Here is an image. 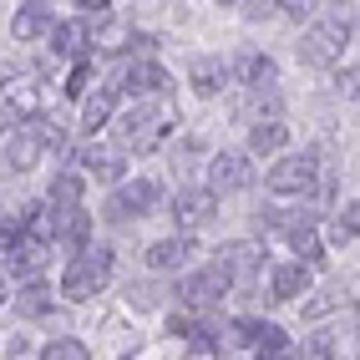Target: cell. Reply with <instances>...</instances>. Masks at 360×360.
Wrapping results in <instances>:
<instances>
[{
  "label": "cell",
  "mask_w": 360,
  "mask_h": 360,
  "mask_svg": "<svg viewBox=\"0 0 360 360\" xmlns=\"http://www.w3.org/2000/svg\"><path fill=\"white\" fill-rule=\"evenodd\" d=\"M345 46H350V20L335 15V11H325V15L309 20V31L300 41V61L304 66H335V61L345 56Z\"/></svg>",
  "instance_id": "1"
},
{
  "label": "cell",
  "mask_w": 360,
  "mask_h": 360,
  "mask_svg": "<svg viewBox=\"0 0 360 360\" xmlns=\"http://www.w3.org/2000/svg\"><path fill=\"white\" fill-rule=\"evenodd\" d=\"M264 188H269L274 203H309L320 188V167H315V158H279L264 173Z\"/></svg>",
  "instance_id": "2"
},
{
  "label": "cell",
  "mask_w": 360,
  "mask_h": 360,
  "mask_svg": "<svg viewBox=\"0 0 360 360\" xmlns=\"http://www.w3.org/2000/svg\"><path fill=\"white\" fill-rule=\"evenodd\" d=\"M112 279V254L107 249H86L61 269V295L71 304H86L91 295H102V284Z\"/></svg>",
  "instance_id": "3"
},
{
  "label": "cell",
  "mask_w": 360,
  "mask_h": 360,
  "mask_svg": "<svg viewBox=\"0 0 360 360\" xmlns=\"http://www.w3.org/2000/svg\"><path fill=\"white\" fill-rule=\"evenodd\" d=\"M167 107H132L117 117V137H122V153H153L162 132H167Z\"/></svg>",
  "instance_id": "4"
},
{
  "label": "cell",
  "mask_w": 360,
  "mask_h": 360,
  "mask_svg": "<svg viewBox=\"0 0 360 360\" xmlns=\"http://www.w3.org/2000/svg\"><path fill=\"white\" fill-rule=\"evenodd\" d=\"M229 284H233V279L219 269V264H208V269H198V274H183L173 295H178L183 309H208V304H219V300L229 295Z\"/></svg>",
  "instance_id": "5"
},
{
  "label": "cell",
  "mask_w": 360,
  "mask_h": 360,
  "mask_svg": "<svg viewBox=\"0 0 360 360\" xmlns=\"http://www.w3.org/2000/svg\"><path fill=\"white\" fill-rule=\"evenodd\" d=\"M254 183V158L249 153H219L208 162V193L219 198V193H238V188H249Z\"/></svg>",
  "instance_id": "6"
},
{
  "label": "cell",
  "mask_w": 360,
  "mask_h": 360,
  "mask_svg": "<svg viewBox=\"0 0 360 360\" xmlns=\"http://www.w3.org/2000/svg\"><path fill=\"white\" fill-rule=\"evenodd\" d=\"M153 203H158V183H153V178H127V183L112 193V203H107V219L127 224V219H137V213H148Z\"/></svg>",
  "instance_id": "7"
},
{
  "label": "cell",
  "mask_w": 360,
  "mask_h": 360,
  "mask_svg": "<svg viewBox=\"0 0 360 360\" xmlns=\"http://www.w3.org/2000/svg\"><path fill=\"white\" fill-rule=\"evenodd\" d=\"M122 91L137 97V107H142V102H153V97H167V91H173V77H167L158 61H132L127 77H122Z\"/></svg>",
  "instance_id": "8"
},
{
  "label": "cell",
  "mask_w": 360,
  "mask_h": 360,
  "mask_svg": "<svg viewBox=\"0 0 360 360\" xmlns=\"http://www.w3.org/2000/svg\"><path fill=\"white\" fill-rule=\"evenodd\" d=\"M41 153H46V127L26 122L20 132H11V142H6V173H31V167L41 162Z\"/></svg>",
  "instance_id": "9"
},
{
  "label": "cell",
  "mask_w": 360,
  "mask_h": 360,
  "mask_svg": "<svg viewBox=\"0 0 360 360\" xmlns=\"http://www.w3.org/2000/svg\"><path fill=\"white\" fill-rule=\"evenodd\" d=\"M51 264V244H36V238H20V244L6 254V274L20 279V284H36Z\"/></svg>",
  "instance_id": "10"
},
{
  "label": "cell",
  "mask_w": 360,
  "mask_h": 360,
  "mask_svg": "<svg viewBox=\"0 0 360 360\" xmlns=\"http://www.w3.org/2000/svg\"><path fill=\"white\" fill-rule=\"evenodd\" d=\"M213 213H219V198L208 193V188H183V193L173 198V219H178V233L188 229H203Z\"/></svg>",
  "instance_id": "11"
},
{
  "label": "cell",
  "mask_w": 360,
  "mask_h": 360,
  "mask_svg": "<svg viewBox=\"0 0 360 360\" xmlns=\"http://www.w3.org/2000/svg\"><path fill=\"white\" fill-rule=\"evenodd\" d=\"M51 51L82 66L86 51H91V26H86L82 15H71V20H61V26H51Z\"/></svg>",
  "instance_id": "12"
},
{
  "label": "cell",
  "mask_w": 360,
  "mask_h": 360,
  "mask_svg": "<svg viewBox=\"0 0 360 360\" xmlns=\"http://www.w3.org/2000/svg\"><path fill=\"white\" fill-rule=\"evenodd\" d=\"M198 254V244H193V233H173V238H158V244L142 254V264H148V269H183L188 259Z\"/></svg>",
  "instance_id": "13"
},
{
  "label": "cell",
  "mask_w": 360,
  "mask_h": 360,
  "mask_svg": "<svg viewBox=\"0 0 360 360\" xmlns=\"http://www.w3.org/2000/svg\"><path fill=\"white\" fill-rule=\"evenodd\" d=\"M213 264H219V269H224L229 279H249V274H259L264 254H259V244H249V238H238V244H224Z\"/></svg>",
  "instance_id": "14"
},
{
  "label": "cell",
  "mask_w": 360,
  "mask_h": 360,
  "mask_svg": "<svg viewBox=\"0 0 360 360\" xmlns=\"http://www.w3.org/2000/svg\"><path fill=\"white\" fill-rule=\"evenodd\" d=\"M224 77H229V66H224V56H193L188 61V86L198 91V97H219L224 91Z\"/></svg>",
  "instance_id": "15"
},
{
  "label": "cell",
  "mask_w": 360,
  "mask_h": 360,
  "mask_svg": "<svg viewBox=\"0 0 360 360\" xmlns=\"http://www.w3.org/2000/svg\"><path fill=\"white\" fill-rule=\"evenodd\" d=\"M51 213H56V208H51ZM56 238H61V249H71V259L86 254V244H91V213H82V208L56 213Z\"/></svg>",
  "instance_id": "16"
},
{
  "label": "cell",
  "mask_w": 360,
  "mask_h": 360,
  "mask_svg": "<svg viewBox=\"0 0 360 360\" xmlns=\"http://www.w3.org/2000/svg\"><path fill=\"white\" fill-rule=\"evenodd\" d=\"M279 91L274 86H254L244 102H238V117H244V122H254V127H264V122H279Z\"/></svg>",
  "instance_id": "17"
},
{
  "label": "cell",
  "mask_w": 360,
  "mask_h": 360,
  "mask_svg": "<svg viewBox=\"0 0 360 360\" xmlns=\"http://www.w3.org/2000/svg\"><path fill=\"white\" fill-rule=\"evenodd\" d=\"M269 295H274V300H300V295H309V269H304L300 259H295V264H274Z\"/></svg>",
  "instance_id": "18"
},
{
  "label": "cell",
  "mask_w": 360,
  "mask_h": 360,
  "mask_svg": "<svg viewBox=\"0 0 360 360\" xmlns=\"http://www.w3.org/2000/svg\"><path fill=\"white\" fill-rule=\"evenodd\" d=\"M112 117H117V91H107V86L86 91V102H82V132H102Z\"/></svg>",
  "instance_id": "19"
},
{
  "label": "cell",
  "mask_w": 360,
  "mask_h": 360,
  "mask_svg": "<svg viewBox=\"0 0 360 360\" xmlns=\"http://www.w3.org/2000/svg\"><path fill=\"white\" fill-rule=\"evenodd\" d=\"M56 20H51V6H20L15 15H11V36L15 41H36V36H46Z\"/></svg>",
  "instance_id": "20"
},
{
  "label": "cell",
  "mask_w": 360,
  "mask_h": 360,
  "mask_svg": "<svg viewBox=\"0 0 360 360\" xmlns=\"http://www.w3.org/2000/svg\"><path fill=\"white\" fill-rule=\"evenodd\" d=\"M233 77L244 82L249 91L254 86H274V56H264V51H244L233 61Z\"/></svg>",
  "instance_id": "21"
},
{
  "label": "cell",
  "mask_w": 360,
  "mask_h": 360,
  "mask_svg": "<svg viewBox=\"0 0 360 360\" xmlns=\"http://www.w3.org/2000/svg\"><path fill=\"white\" fill-rule=\"evenodd\" d=\"M82 173H56L51 178V188H46V198H51V208L56 213H66V208H82Z\"/></svg>",
  "instance_id": "22"
},
{
  "label": "cell",
  "mask_w": 360,
  "mask_h": 360,
  "mask_svg": "<svg viewBox=\"0 0 360 360\" xmlns=\"http://www.w3.org/2000/svg\"><path fill=\"white\" fill-rule=\"evenodd\" d=\"M82 162H86V173H91V178H102V183H122V153H112V148H86Z\"/></svg>",
  "instance_id": "23"
},
{
  "label": "cell",
  "mask_w": 360,
  "mask_h": 360,
  "mask_svg": "<svg viewBox=\"0 0 360 360\" xmlns=\"http://www.w3.org/2000/svg\"><path fill=\"white\" fill-rule=\"evenodd\" d=\"M284 142H290V127L284 122H264L249 132V158H264V153H279Z\"/></svg>",
  "instance_id": "24"
},
{
  "label": "cell",
  "mask_w": 360,
  "mask_h": 360,
  "mask_svg": "<svg viewBox=\"0 0 360 360\" xmlns=\"http://www.w3.org/2000/svg\"><path fill=\"white\" fill-rule=\"evenodd\" d=\"M290 244H295V254H304V259H300L304 269H309V264H320V259H325V244H320V233L309 229V224H304V229H290Z\"/></svg>",
  "instance_id": "25"
},
{
  "label": "cell",
  "mask_w": 360,
  "mask_h": 360,
  "mask_svg": "<svg viewBox=\"0 0 360 360\" xmlns=\"http://www.w3.org/2000/svg\"><path fill=\"white\" fill-rule=\"evenodd\" d=\"M51 304H56V300H51V284H46V279H36V284L20 290V315H46Z\"/></svg>",
  "instance_id": "26"
},
{
  "label": "cell",
  "mask_w": 360,
  "mask_h": 360,
  "mask_svg": "<svg viewBox=\"0 0 360 360\" xmlns=\"http://www.w3.org/2000/svg\"><path fill=\"white\" fill-rule=\"evenodd\" d=\"M36 91H41L36 82H31V86H11V91H6V102H0V107H6L11 117H31V112L41 107V97H36Z\"/></svg>",
  "instance_id": "27"
},
{
  "label": "cell",
  "mask_w": 360,
  "mask_h": 360,
  "mask_svg": "<svg viewBox=\"0 0 360 360\" xmlns=\"http://www.w3.org/2000/svg\"><path fill=\"white\" fill-rule=\"evenodd\" d=\"M254 355H259V360H279V355H284V330L259 320V340H254Z\"/></svg>",
  "instance_id": "28"
},
{
  "label": "cell",
  "mask_w": 360,
  "mask_h": 360,
  "mask_svg": "<svg viewBox=\"0 0 360 360\" xmlns=\"http://www.w3.org/2000/svg\"><path fill=\"white\" fill-rule=\"evenodd\" d=\"M335 309H345V295H340V290L304 300V304H300V315H304V320H325V315H335Z\"/></svg>",
  "instance_id": "29"
},
{
  "label": "cell",
  "mask_w": 360,
  "mask_h": 360,
  "mask_svg": "<svg viewBox=\"0 0 360 360\" xmlns=\"http://www.w3.org/2000/svg\"><path fill=\"white\" fill-rule=\"evenodd\" d=\"M41 360H91V355H86V345H82V340L61 335V340H51V345L41 350Z\"/></svg>",
  "instance_id": "30"
},
{
  "label": "cell",
  "mask_w": 360,
  "mask_h": 360,
  "mask_svg": "<svg viewBox=\"0 0 360 360\" xmlns=\"http://www.w3.org/2000/svg\"><path fill=\"white\" fill-rule=\"evenodd\" d=\"M20 213H0V254H11L15 244H20Z\"/></svg>",
  "instance_id": "31"
},
{
  "label": "cell",
  "mask_w": 360,
  "mask_h": 360,
  "mask_svg": "<svg viewBox=\"0 0 360 360\" xmlns=\"http://www.w3.org/2000/svg\"><path fill=\"white\" fill-rule=\"evenodd\" d=\"M335 233H340V238H355V233H360V198L340 208V219H335Z\"/></svg>",
  "instance_id": "32"
},
{
  "label": "cell",
  "mask_w": 360,
  "mask_h": 360,
  "mask_svg": "<svg viewBox=\"0 0 360 360\" xmlns=\"http://www.w3.org/2000/svg\"><path fill=\"white\" fill-rule=\"evenodd\" d=\"M91 82V66L82 61V66H71V77H66V97H82V86Z\"/></svg>",
  "instance_id": "33"
},
{
  "label": "cell",
  "mask_w": 360,
  "mask_h": 360,
  "mask_svg": "<svg viewBox=\"0 0 360 360\" xmlns=\"http://www.w3.org/2000/svg\"><path fill=\"white\" fill-rule=\"evenodd\" d=\"M284 15H290V20H309V11H315V6H300V0H290V6H279Z\"/></svg>",
  "instance_id": "34"
},
{
  "label": "cell",
  "mask_w": 360,
  "mask_h": 360,
  "mask_svg": "<svg viewBox=\"0 0 360 360\" xmlns=\"http://www.w3.org/2000/svg\"><path fill=\"white\" fill-rule=\"evenodd\" d=\"M0 300H6V284H0Z\"/></svg>",
  "instance_id": "35"
}]
</instances>
